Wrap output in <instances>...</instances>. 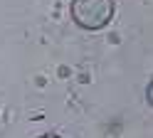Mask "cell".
<instances>
[{
  "mask_svg": "<svg viewBox=\"0 0 153 138\" xmlns=\"http://www.w3.org/2000/svg\"><path fill=\"white\" fill-rule=\"evenodd\" d=\"M114 17V0H72V20L82 30H101Z\"/></svg>",
  "mask_w": 153,
  "mask_h": 138,
  "instance_id": "6da1fadb",
  "label": "cell"
},
{
  "mask_svg": "<svg viewBox=\"0 0 153 138\" xmlns=\"http://www.w3.org/2000/svg\"><path fill=\"white\" fill-rule=\"evenodd\" d=\"M40 138H59V136H54V133H45V136H40Z\"/></svg>",
  "mask_w": 153,
  "mask_h": 138,
  "instance_id": "7a4b0ae2",
  "label": "cell"
}]
</instances>
